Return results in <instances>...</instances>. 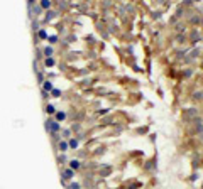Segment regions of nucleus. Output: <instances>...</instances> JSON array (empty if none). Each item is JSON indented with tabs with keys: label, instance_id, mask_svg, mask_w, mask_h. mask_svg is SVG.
I'll return each mask as SVG.
<instances>
[{
	"label": "nucleus",
	"instance_id": "nucleus-1",
	"mask_svg": "<svg viewBox=\"0 0 203 189\" xmlns=\"http://www.w3.org/2000/svg\"><path fill=\"white\" fill-rule=\"evenodd\" d=\"M46 128H51L53 132H58V130H59V125H58L56 122H53V120H49V122L46 123Z\"/></svg>",
	"mask_w": 203,
	"mask_h": 189
},
{
	"label": "nucleus",
	"instance_id": "nucleus-2",
	"mask_svg": "<svg viewBox=\"0 0 203 189\" xmlns=\"http://www.w3.org/2000/svg\"><path fill=\"white\" fill-rule=\"evenodd\" d=\"M64 118H66V113H64V112H58V113H56V120L61 122V120H64Z\"/></svg>",
	"mask_w": 203,
	"mask_h": 189
},
{
	"label": "nucleus",
	"instance_id": "nucleus-3",
	"mask_svg": "<svg viewBox=\"0 0 203 189\" xmlns=\"http://www.w3.org/2000/svg\"><path fill=\"white\" fill-rule=\"evenodd\" d=\"M41 7L42 9H49L51 7V2L49 0H41Z\"/></svg>",
	"mask_w": 203,
	"mask_h": 189
},
{
	"label": "nucleus",
	"instance_id": "nucleus-4",
	"mask_svg": "<svg viewBox=\"0 0 203 189\" xmlns=\"http://www.w3.org/2000/svg\"><path fill=\"white\" fill-rule=\"evenodd\" d=\"M64 177H66V179H71V177H73V169H66V170H64Z\"/></svg>",
	"mask_w": 203,
	"mask_h": 189
},
{
	"label": "nucleus",
	"instance_id": "nucleus-5",
	"mask_svg": "<svg viewBox=\"0 0 203 189\" xmlns=\"http://www.w3.org/2000/svg\"><path fill=\"white\" fill-rule=\"evenodd\" d=\"M70 166H71V169H78V167H80V162H78V160H71Z\"/></svg>",
	"mask_w": 203,
	"mask_h": 189
},
{
	"label": "nucleus",
	"instance_id": "nucleus-6",
	"mask_svg": "<svg viewBox=\"0 0 203 189\" xmlns=\"http://www.w3.org/2000/svg\"><path fill=\"white\" fill-rule=\"evenodd\" d=\"M44 90H46V91H51V90H53V85H51L49 81H46V83H44Z\"/></svg>",
	"mask_w": 203,
	"mask_h": 189
},
{
	"label": "nucleus",
	"instance_id": "nucleus-7",
	"mask_svg": "<svg viewBox=\"0 0 203 189\" xmlns=\"http://www.w3.org/2000/svg\"><path fill=\"white\" fill-rule=\"evenodd\" d=\"M46 112H48V113H54L56 110H54V106H53V105H48V106H46Z\"/></svg>",
	"mask_w": 203,
	"mask_h": 189
},
{
	"label": "nucleus",
	"instance_id": "nucleus-8",
	"mask_svg": "<svg viewBox=\"0 0 203 189\" xmlns=\"http://www.w3.org/2000/svg\"><path fill=\"white\" fill-rule=\"evenodd\" d=\"M59 149L64 152L66 149H68V144H66V142H59Z\"/></svg>",
	"mask_w": 203,
	"mask_h": 189
},
{
	"label": "nucleus",
	"instance_id": "nucleus-9",
	"mask_svg": "<svg viewBox=\"0 0 203 189\" xmlns=\"http://www.w3.org/2000/svg\"><path fill=\"white\" fill-rule=\"evenodd\" d=\"M44 54H46V56H51V54H53V49H51V47H46V49H44Z\"/></svg>",
	"mask_w": 203,
	"mask_h": 189
},
{
	"label": "nucleus",
	"instance_id": "nucleus-10",
	"mask_svg": "<svg viewBox=\"0 0 203 189\" xmlns=\"http://www.w3.org/2000/svg\"><path fill=\"white\" fill-rule=\"evenodd\" d=\"M46 64H48V66H53V64H54V59H53V57H48V59H46Z\"/></svg>",
	"mask_w": 203,
	"mask_h": 189
},
{
	"label": "nucleus",
	"instance_id": "nucleus-11",
	"mask_svg": "<svg viewBox=\"0 0 203 189\" xmlns=\"http://www.w3.org/2000/svg\"><path fill=\"white\" fill-rule=\"evenodd\" d=\"M39 37H41V39H46V37H48L46 31H39Z\"/></svg>",
	"mask_w": 203,
	"mask_h": 189
},
{
	"label": "nucleus",
	"instance_id": "nucleus-12",
	"mask_svg": "<svg viewBox=\"0 0 203 189\" xmlns=\"http://www.w3.org/2000/svg\"><path fill=\"white\" fill-rule=\"evenodd\" d=\"M76 145H78V142H76V140H74V138H73V140H70V147H73V149H74V147H76Z\"/></svg>",
	"mask_w": 203,
	"mask_h": 189
},
{
	"label": "nucleus",
	"instance_id": "nucleus-13",
	"mask_svg": "<svg viewBox=\"0 0 203 189\" xmlns=\"http://www.w3.org/2000/svg\"><path fill=\"white\" fill-rule=\"evenodd\" d=\"M59 94V90H53V96H58Z\"/></svg>",
	"mask_w": 203,
	"mask_h": 189
}]
</instances>
